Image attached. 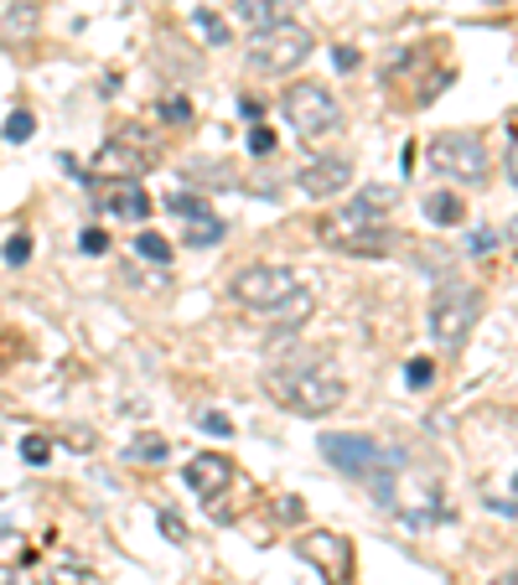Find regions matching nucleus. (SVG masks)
Wrapping results in <instances>:
<instances>
[{
  "label": "nucleus",
  "instance_id": "nucleus-10",
  "mask_svg": "<svg viewBox=\"0 0 518 585\" xmlns=\"http://www.w3.org/2000/svg\"><path fill=\"white\" fill-rule=\"evenodd\" d=\"M295 187L306 197H337L353 187V161L347 155H311L306 166L295 172Z\"/></svg>",
  "mask_w": 518,
  "mask_h": 585
},
{
  "label": "nucleus",
  "instance_id": "nucleus-7",
  "mask_svg": "<svg viewBox=\"0 0 518 585\" xmlns=\"http://www.w3.org/2000/svg\"><path fill=\"white\" fill-rule=\"evenodd\" d=\"M431 166L441 182H456V187H487V145L483 136L472 130H446V136L431 140Z\"/></svg>",
  "mask_w": 518,
  "mask_h": 585
},
{
  "label": "nucleus",
  "instance_id": "nucleus-2",
  "mask_svg": "<svg viewBox=\"0 0 518 585\" xmlns=\"http://www.w3.org/2000/svg\"><path fill=\"white\" fill-rule=\"evenodd\" d=\"M228 301L255 311V316H270L285 332H295L311 316V291L291 264H244L239 275L228 280Z\"/></svg>",
  "mask_w": 518,
  "mask_h": 585
},
{
  "label": "nucleus",
  "instance_id": "nucleus-19",
  "mask_svg": "<svg viewBox=\"0 0 518 585\" xmlns=\"http://www.w3.org/2000/svg\"><path fill=\"white\" fill-rule=\"evenodd\" d=\"M136 254L151 259V264H166V259H172V243L161 239V234H140V239H136Z\"/></svg>",
  "mask_w": 518,
  "mask_h": 585
},
{
  "label": "nucleus",
  "instance_id": "nucleus-28",
  "mask_svg": "<svg viewBox=\"0 0 518 585\" xmlns=\"http://www.w3.org/2000/svg\"><path fill=\"white\" fill-rule=\"evenodd\" d=\"M84 254H104V249H109V234H99V228H84Z\"/></svg>",
  "mask_w": 518,
  "mask_h": 585
},
{
  "label": "nucleus",
  "instance_id": "nucleus-9",
  "mask_svg": "<svg viewBox=\"0 0 518 585\" xmlns=\"http://www.w3.org/2000/svg\"><path fill=\"white\" fill-rule=\"evenodd\" d=\"M155 155H161V151H155L151 140L140 145V140L125 130L120 140H104L99 155H94V166H99V172H109V176H136V182H140V172H151Z\"/></svg>",
  "mask_w": 518,
  "mask_h": 585
},
{
  "label": "nucleus",
  "instance_id": "nucleus-1",
  "mask_svg": "<svg viewBox=\"0 0 518 585\" xmlns=\"http://www.w3.org/2000/svg\"><path fill=\"white\" fill-rule=\"evenodd\" d=\"M395 187H363L347 207H332L316 234L343 254H389L395 249Z\"/></svg>",
  "mask_w": 518,
  "mask_h": 585
},
{
  "label": "nucleus",
  "instance_id": "nucleus-15",
  "mask_svg": "<svg viewBox=\"0 0 518 585\" xmlns=\"http://www.w3.org/2000/svg\"><path fill=\"white\" fill-rule=\"evenodd\" d=\"M301 554H306V560H316V565H327V581L332 585H343L347 575H353V550H347L337 534H311V539H301Z\"/></svg>",
  "mask_w": 518,
  "mask_h": 585
},
{
  "label": "nucleus",
  "instance_id": "nucleus-16",
  "mask_svg": "<svg viewBox=\"0 0 518 585\" xmlns=\"http://www.w3.org/2000/svg\"><path fill=\"white\" fill-rule=\"evenodd\" d=\"M301 6V0H239V17L249 21V26H276V21H291V11Z\"/></svg>",
  "mask_w": 518,
  "mask_h": 585
},
{
  "label": "nucleus",
  "instance_id": "nucleus-4",
  "mask_svg": "<svg viewBox=\"0 0 518 585\" xmlns=\"http://www.w3.org/2000/svg\"><path fill=\"white\" fill-rule=\"evenodd\" d=\"M322 456H327L337 472L368 483L384 502H395V498H389V472H399V456L389 446L368 441V435H322Z\"/></svg>",
  "mask_w": 518,
  "mask_h": 585
},
{
  "label": "nucleus",
  "instance_id": "nucleus-35",
  "mask_svg": "<svg viewBox=\"0 0 518 585\" xmlns=\"http://www.w3.org/2000/svg\"><path fill=\"white\" fill-rule=\"evenodd\" d=\"M487 6H503V0H487Z\"/></svg>",
  "mask_w": 518,
  "mask_h": 585
},
{
  "label": "nucleus",
  "instance_id": "nucleus-5",
  "mask_svg": "<svg viewBox=\"0 0 518 585\" xmlns=\"http://www.w3.org/2000/svg\"><path fill=\"white\" fill-rule=\"evenodd\" d=\"M311 47H316V36H311L306 26L276 21V26H259V32L244 42V63H249V73H270V78H280V73L301 68V63L311 57Z\"/></svg>",
  "mask_w": 518,
  "mask_h": 585
},
{
  "label": "nucleus",
  "instance_id": "nucleus-6",
  "mask_svg": "<svg viewBox=\"0 0 518 585\" xmlns=\"http://www.w3.org/2000/svg\"><path fill=\"white\" fill-rule=\"evenodd\" d=\"M483 291L477 285H462V280H446L441 291H435L431 301V337L446 353H462L466 337L477 332V322H483Z\"/></svg>",
  "mask_w": 518,
  "mask_h": 585
},
{
  "label": "nucleus",
  "instance_id": "nucleus-36",
  "mask_svg": "<svg viewBox=\"0 0 518 585\" xmlns=\"http://www.w3.org/2000/svg\"><path fill=\"white\" fill-rule=\"evenodd\" d=\"M514 234H518V228H514Z\"/></svg>",
  "mask_w": 518,
  "mask_h": 585
},
{
  "label": "nucleus",
  "instance_id": "nucleus-21",
  "mask_svg": "<svg viewBox=\"0 0 518 585\" xmlns=\"http://www.w3.org/2000/svg\"><path fill=\"white\" fill-rule=\"evenodd\" d=\"M21 456H26L32 466H47L52 462V441L47 435H26V441H21Z\"/></svg>",
  "mask_w": 518,
  "mask_h": 585
},
{
  "label": "nucleus",
  "instance_id": "nucleus-27",
  "mask_svg": "<svg viewBox=\"0 0 518 585\" xmlns=\"http://www.w3.org/2000/svg\"><path fill=\"white\" fill-rule=\"evenodd\" d=\"M207 435H234V425H228V414H218V410H207L203 420H197Z\"/></svg>",
  "mask_w": 518,
  "mask_h": 585
},
{
  "label": "nucleus",
  "instance_id": "nucleus-31",
  "mask_svg": "<svg viewBox=\"0 0 518 585\" xmlns=\"http://www.w3.org/2000/svg\"><path fill=\"white\" fill-rule=\"evenodd\" d=\"M161 529H166V539H172V544H187V529H182L172 513H161Z\"/></svg>",
  "mask_w": 518,
  "mask_h": 585
},
{
  "label": "nucleus",
  "instance_id": "nucleus-33",
  "mask_svg": "<svg viewBox=\"0 0 518 585\" xmlns=\"http://www.w3.org/2000/svg\"><path fill=\"white\" fill-rule=\"evenodd\" d=\"M508 182L518 187V136H514V151H508Z\"/></svg>",
  "mask_w": 518,
  "mask_h": 585
},
{
  "label": "nucleus",
  "instance_id": "nucleus-34",
  "mask_svg": "<svg viewBox=\"0 0 518 585\" xmlns=\"http://www.w3.org/2000/svg\"><path fill=\"white\" fill-rule=\"evenodd\" d=\"M508 130H514V136H518V109H514V115H508Z\"/></svg>",
  "mask_w": 518,
  "mask_h": 585
},
{
  "label": "nucleus",
  "instance_id": "nucleus-30",
  "mask_svg": "<svg viewBox=\"0 0 518 585\" xmlns=\"http://www.w3.org/2000/svg\"><path fill=\"white\" fill-rule=\"evenodd\" d=\"M213 166H218V161H192V176H197V182H228V172H213Z\"/></svg>",
  "mask_w": 518,
  "mask_h": 585
},
{
  "label": "nucleus",
  "instance_id": "nucleus-26",
  "mask_svg": "<svg viewBox=\"0 0 518 585\" xmlns=\"http://www.w3.org/2000/svg\"><path fill=\"white\" fill-rule=\"evenodd\" d=\"M161 115H166L172 124H192V104L187 99H166L161 104Z\"/></svg>",
  "mask_w": 518,
  "mask_h": 585
},
{
  "label": "nucleus",
  "instance_id": "nucleus-8",
  "mask_svg": "<svg viewBox=\"0 0 518 585\" xmlns=\"http://www.w3.org/2000/svg\"><path fill=\"white\" fill-rule=\"evenodd\" d=\"M280 109H285V120L306 140H327L343 130V104L332 99L322 84H291L285 99H280Z\"/></svg>",
  "mask_w": 518,
  "mask_h": 585
},
{
  "label": "nucleus",
  "instance_id": "nucleus-12",
  "mask_svg": "<svg viewBox=\"0 0 518 585\" xmlns=\"http://www.w3.org/2000/svg\"><path fill=\"white\" fill-rule=\"evenodd\" d=\"M42 32V0H0V47H26Z\"/></svg>",
  "mask_w": 518,
  "mask_h": 585
},
{
  "label": "nucleus",
  "instance_id": "nucleus-11",
  "mask_svg": "<svg viewBox=\"0 0 518 585\" xmlns=\"http://www.w3.org/2000/svg\"><path fill=\"white\" fill-rule=\"evenodd\" d=\"M166 207H172L176 218H182V228H187V249H207V243L224 239V218H213V207H207L203 197H192V192H172Z\"/></svg>",
  "mask_w": 518,
  "mask_h": 585
},
{
  "label": "nucleus",
  "instance_id": "nucleus-25",
  "mask_svg": "<svg viewBox=\"0 0 518 585\" xmlns=\"http://www.w3.org/2000/svg\"><path fill=\"white\" fill-rule=\"evenodd\" d=\"M249 151H255V155H276V136H270L265 124H255V130H249Z\"/></svg>",
  "mask_w": 518,
  "mask_h": 585
},
{
  "label": "nucleus",
  "instance_id": "nucleus-18",
  "mask_svg": "<svg viewBox=\"0 0 518 585\" xmlns=\"http://www.w3.org/2000/svg\"><path fill=\"white\" fill-rule=\"evenodd\" d=\"M130 462L136 466H161L166 462V441H161V435H140L136 446H130Z\"/></svg>",
  "mask_w": 518,
  "mask_h": 585
},
{
  "label": "nucleus",
  "instance_id": "nucleus-29",
  "mask_svg": "<svg viewBox=\"0 0 518 585\" xmlns=\"http://www.w3.org/2000/svg\"><path fill=\"white\" fill-rule=\"evenodd\" d=\"M52 585H84V565H57L52 570Z\"/></svg>",
  "mask_w": 518,
  "mask_h": 585
},
{
  "label": "nucleus",
  "instance_id": "nucleus-17",
  "mask_svg": "<svg viewBox=\"0 0 518 585\" xmlns=\"http://www.w3.org/2000/svg\"><path fill=\"white\" fill-rule=\"evenodd\" d=\"M425 218L441 224V228H451V224H462V218H466V207H462L456 192H431V197H425Z\"/></svg>",
  "mask_w": 518,
  "mask_h": 585
},
{
  "label": "nucleus",
  "instance_id": "nucleus-3",
  "mask_svg": "<svg viewBox=\"0 0 518 585\" xmlns=\"http://www.w3.org/2000/svg\"><path fill=\"white\" fill-rule=\"evenodd\" d=\"M265 394L285 404L291 414H332L343 404V379H337V368L322 358H285L276 362L270 373H265Z\"/></svg>",
  "mask_w": 518,
  "mask_h": 585
},
{
  "label": "nucleus",
  "instance_id": "nucleus-24",
  "mask_svg": "<svg viewBox=\"0 0 518 585\" xmlns=\"http://www.w3.org/2000/svg\"><path fill=\"white\" fill-rule=\"evenodd\" d=\"M192 21H197V26H203V32H207V42H228V32H224V21L213 17V11H197V17H192Z\"/></svg>",
  "mask_w": 518,
  "mask_h": 585
},
{
  "label": "nucleus",
  "instance_id": "nucleus-20",
  "mask_svg": "<svg viewBox=\"0 0 518 585\" xmlns=\"http://www.w3.org/2000/svg\"><path fill=\"white\" fill-rule=\"evenodd\" d=\"M32 136H36V120L26 115V109H17V115L6 120V140H11V145H21V140H32Z\"/></svg>",
  "mask_w": 518,
  "mask_h": 585
},
{
  "label": "nucleus",
  "instance_id": "nucleus-13",
  "mask_svg": "<svg viewBox=\"0 0 518 585\" xmlns=\"http://www.w3.org/2000/svg\"><path fill=\"white\" fill-rule=\"evenodd\" d=\"M99 207L115 213V218H145V213H151V197H145V187H140L136 176H109L99 187Z\"/></svg>",
  "mask_w": 518,
  "mask_h": 585
},
{
  "label": "nucleus",
  "instance_id": "nucleus-22",
  "mask_svg": "<svg viewBox=\"0 0 518 585\" xmlns=\"http://www.w3.org/2000/svg\"><path fill=\"white\" fill-rule=\"evenodd\" d=\"M431 379H435V362L431 358H414L410 362V389H431Z\"/></svg>",
  "mask_w": 518,
  "mask_h": 585
},
{
  "label": "nucleus",
  "instance_id": "nucleus-23",
  "mask_svg": "<svg viewBox=\"0 0 518 585\" xmlns=\"http://www.w3.org/2000/svg\"><path fill=\"white\" fill-rule=\"evenodd\" d=\"M26 259H32V239H26V234L6 239V264H26Z\"/></svg>",
  "mask_w": 518,
  "mask_h": 585
},
{
  "label": "nucleus",
  "instance_id": "nucleus-14",
  "mask_svg": "<svg viewBox=\"0 0 518 585\" xmlns=\"http://www.w3.org/2000/svg\"><path fill=\"white\" fill-rule=\"evenodd\" d=\"M228 483H234V462L218 451H203L187 462V487L197 498H218V492H228Z\"/></svg>",
  "mask_w": 518,
  "mask_h": 585
},
{
  "label": "nucleus",
  "instance_id": "nucleus-32",
  "mask_svg": "<svg viewBox=\"0 0 518 585\" xmlns=\"http://www.w3.org/2000/svg\"><path fill=\"white\" fill-rule=\"evenodd\" d=\"M332 63H337V68H358V52H347V47H337V52H332Z\"/></svg>",
  "mask_w": 518,
  "mask_h": 585
}]
</instances>
